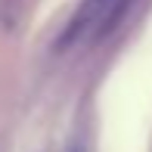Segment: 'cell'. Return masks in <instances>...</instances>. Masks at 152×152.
<instances>
[{"instance_id": "6da1fadb", "label": "cell", "mask_w": 152, "mask_h": 152, "mask_svg": "<svg viewBox=\"0 0 152 152\" xmlns=\"http://www.w3.org/2000/svg\"><path fill=\"white\" fill-rule=\"evenodd\" d=\"M109 3H112V0H84V3L78 6V12L72 16V22L65 25V31L59 34L56 47H59V50H65V47H72L75 40H81L87 28H93L96 22H102V19H106Z\"/></svg>"}, {"instance_id": "3957f363", "label": "cell", "mask_w": 152, "mask_h": 152, "mask_svg": "<svg viewBox=\"0 0 152 152\" xmlns=\"http://www.w3.org/2000/svg\"><path fill=\"white\" fill-rule=\"evenodd\" d=\"M65 152H87V146H84V143H81V140H78V143H72V146H68Z\"/></svg>"}, {"instance_id": "7a4b0ae2", "label": "cell", "mask_w": 152, "mask_h": 152, "mask_svg": "<svg viewBox=\"0 0 152 152\" xmlns=\"http://www.w3.org/2000/svg\"><path fill=\"white\" fill-rule=\"evenodd\" d=\"M127 6H130V0H112L106 19H102V25H99V34H112L115 28H118L121 19H124V12H127Z\"/></svg>"}]
</instances>
